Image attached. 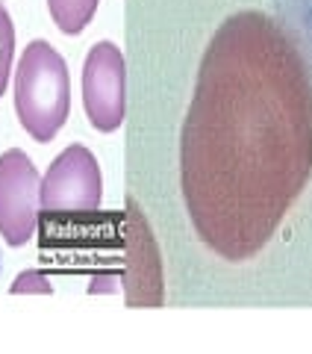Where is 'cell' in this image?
I'll use <instances>...</instances> for the list:
<instances>
[{
  "label": "cell",
  "instance_id": "cell-3",
  "mask_svg": "<svg viewBox=\"0 0 312 354\" xmlns=\"http://www.w3.org/2000/svg\"><path fill=\"white\" fill-rule=\"evenodd\" d=\"M41 213V177L21 148L0 153V236L21 248L32 239Z\"/></svg>",
  "mask_w": 312,
  "mask_h": 354
},
{
  "label": "cell",
  "instance_id": "cell-4",
  "mask_svg": "<svg viewBox=\"0 0 312 354\" xmlns=\"http://www.w3.org/2000/svg\"><path fill=\"white\" fill-rule=\"evenodd\" d=\"M104 198V177L86 145H68L41 177L44 213H95Z\"/></svg>",
  "mask_w": 312,
  "mask_h": 354
},
{
  "label": "cell",
  "instance_id": "cell-6",
  "mask_svg": "<svg viewBox=\"0 0 312 354\" xmlns=\"http://www.w3.org/2000/svg\"><path fill=\"white\" fill-rule=\"evenodd\" d=\"M277 24L295 41L312 74V0H271Z\"/></svg>",
  "mask_w": 312,
  "mask_h": 354
},
{
  "label": "cell",
  "instance_id": "cell-5",
  "mask_svg": "<svg viewBox=\"0 0 312 354\" xmlns=\"http://www.w3.org/2000/svg\"><path fill=\"white\" fill-rule=\"evenodd\" d=\"M83 106L92 127L113 133L127 113V68L124 53L113 41H97L83 65Z\"/></svg>",
  "mask_w": 312,
  "mask_h": 354
},
{
  "label": "cell",
  "instance_id": "cell-7",
  "mask_svg": "<svg viewBox=\"0 0 312 354\" xmlns=\"http://www.w3.org/2000/svg\"><path fill=\"white\" fill-rule=\"evenodd\" d=\"M97 3L100 0H48V9H50L53 24L62 32H68V36H77L95 18Z\"/></svg>",
  "mask_w": 312,
  "mask_h": 354
},
{
  "label": "cell",
  "instance_id": "cell-1",
  "mask_svg": "<svg viewBox=\"0 0 312 354\" xmlns=\"http://www.w3.org/2000/svg\"><path fill=\"white\" fill-rule=\"evenodd\" d=\"M312 177V74L277 18L236 12L209 39L180 136V186L197 239L256 257Z\"/></svg>",
  "mask_w": 312,
  "mask_h": 354
},
{
  "label": "cell",
  "instance_id": "cell-9",
  "mask_svg": "<svg viewBox=\"0 0 312 354\" xmlns=\"http://www.w3.org/2000/svg\"><path fill=\"white\" fill-rule=\"evenodd\" d=\"M12 292H50V281L41 272H24L12 283Z\"/></svg>",
  "mask_w": 312,
  "mask_h": 354
},
{
  "label": "cell",
  "instance_id": "cell-8",
  "mask_svg": "<svg viewBox=\"0 0 312 354\" xmlns=\"http://www.w3.org/2000/svg\"><path fill=\"white\" fill-rule=\"evenodd\" d=\"M12 57H15V27L6 6L0 3V97H3L9 74H12Z\"/></svg>",
  "mask_w": 312,
  "mask_h": 354
},
{
  "label": "cell",
  "instance_id": "cell-2",
  "mask_svg": "<svg viewBox=\"0 0 312 354\" xmlns=\"http://www.w3.org/2000/svg\"><path fill=\"white\" fill-rule=\"evenodd\" d=\"M71 109L68 65L53 44L36 39L27 44L15 68V113L36 142H50Z\"/></svg>",
  "mask_w": 312,
  "mask_h": 354
}]
</instances>
